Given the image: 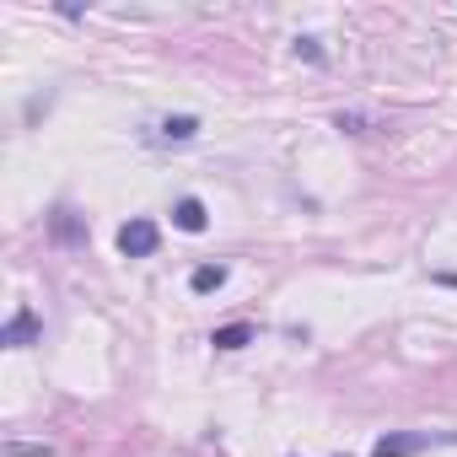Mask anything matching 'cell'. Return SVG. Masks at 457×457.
Returning <instances> with one entry per match:
<instances>
[{
    "label": "cell",
    "instance_id": "obj_1",
    "mask_svg": "<svg viewBox=\"0 0 457 457\" xmlns=\"http://www.w3.org/2000/svg\"><path fill=\"white\" fill-rule=\"evenodd\" d=\"M156 248H162V226H156V220L135 215V220L119 226V253H124V259H151Z\"/></svg>",
    "mask_w": 457,
    "mask_h": 457
},
{
    "label": "cell",
    "instance_id": "obj_2",
    "mask_svg": "<svg viewBox=\"0 0 457 457\" xmlns=\"http://www.w3.org/2000/svg\"><path fill=\"white\" fill-rule=\"evenodd\" d=\"M436 441H457V436H425V430H387L377 446H371V457H414V452H425V446H436Z\"/></svg>",
    "mask_w": 457,
    "mask_h": 457
},
{
    "label": "cell",
    "instance_id": "obj_3",
    "mask_svg": "<svg viewBox=\"0 0 457 457\" xmlns=\"http://www.w3.org/2000/svg\"><path fill=\"white\" fill-rule=\"evenodd\" d=\"M44 339V318L33 312V307H17L12 318H6V328H0V345L6 350H28V345H38Z\"/></svg>",
    "mask_w": 457,
    "mask_h": 457
},
{
    "label": "cell",
    "instance_id": "obj_4",
    "mask_svg": "<svg viewBox=\"0 0 457 457\" xmlns=\"http://www.w3.org/2000/svg\"><path fill=\"white\" fill-rule=\"evenodd\" d=\"M49 237H54V243H65V248L87 243V215H76L71 204H54V215H49Z\"/></svg>",
    "mask_w": 457,
    "mask_h": 457
},
{
    "label": "cell",
    "instance_id": "obj_5",
    "mask_svg": "<svg viewBox=\"0 0 457 457\" xmlns=\"http://www.w3.org/2000/svg\"><path fill=\"white\" fill-rule=\"evenodd\" d=\"M199 135V119L194 113H167L162 124H156V140H167V145H183V140H194Z\"/></svg>",
    "mask_w": 457,
    "mask_h": 457
},
{
    "label": "cell",
    "instance_id": "obj_6",
    "mask_svg": "<svg viewBox=\"0 0 457 457\" xmlns=\"http://www.w3.org/2000/svg\"><path fill=\"white\" fill-rule=\"evenodd\" d=\"M172 226H178V232H204L210 215H204V204H199L194 194H183V199L172 204Z\"/></svg>",
    "mask_w": 457,
    "mask_h": 457
},
{
    "label": "cell",
    "instance_id": "obj_7",
    "mask_svg": "<svg viewBox=\"0 0 457 457\" xmlns=\"http://www.w3.org/2000/svg\"><path fill=\"white\" fill-rule=\"evenodd\" d=\"M253 339H259V334H253V323H220V328L210 334V345H215V350H248Z\"/></svg>",
    "mask_w": 457,
    "mask_h": 457
},
{
    "label": "cell",
    "instance_id": "obj_8",
    "mask_svg": "<svg viewBox=\"0 0 457 457\" xmlns=\"http://www.w3.org/2000/svg\"><path fill=\"white\" fill-rule=\"evenodd\" d=\"M226 286V264H199L194 275H188V291L194 296H210V291H220Z\"/></svg>",
    "mask_w": 457,
    "mask_h": 457
},
{
    "label": "cell",
    "instance_id": "obj_9",
    "mask_svg": "<svg viewBox=\"0 0 457 457\" xmlns=\"http://www.w3.org/2000/svg\"><path fill=\"white\" fill-rule=\"evenodd\" d=\"M6 457H49V446H38V441H6Z\"/></svg>",
    "mask_w": 457,
    "mask_h": 457
},
{
    "label": "cell",
    "instance_id": "obj_10",
    "mask_svg": "<svg viewBox=\"0 0 457 457\" xmlns=\"http://www.w3.org/2000/svg\"><path fill=\"white\" fill-rule=\"evenodd\" d=\"M334 129H345V135H366V119H361V113H334Z\"/></svg>",
    "mask_w": 457,
    "mask_h": 457
},
{
    "label": "cell",
    "instance_id": "obj_11",
    "mask_svg": "<svg viewBox=\"0 0 457 457\" xmlns=\"http://www.w3.org/2000/svg\"><path fill=\"white\" fill-rule=\"evenodd\" d=\"M296 54H302V60H312V65H323V49H318V38H296Z\"/></svg>",
    "mask_w": 457,
    "mask_h": 457
}]
</instances>
